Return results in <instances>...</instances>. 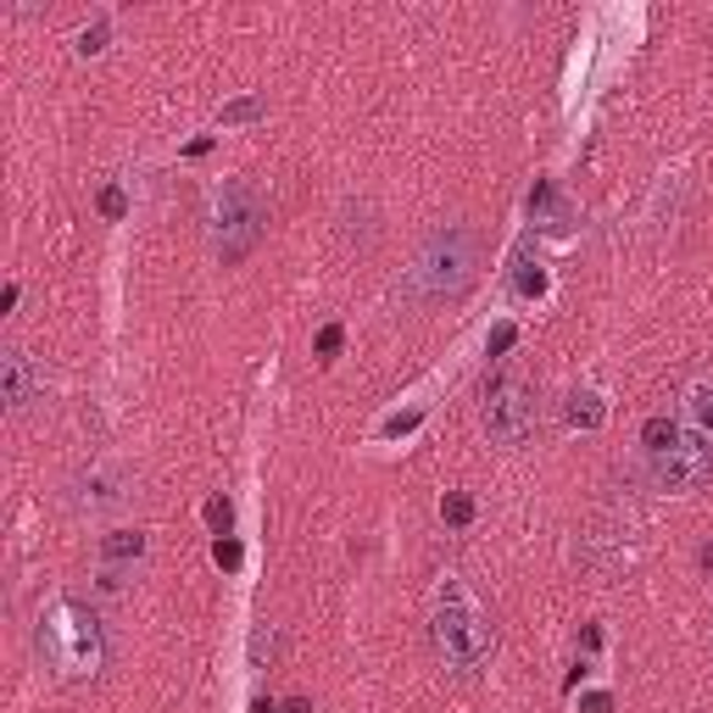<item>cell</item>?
I'll list each match as a JSON object with an SVG mask.
<instances>
[{"label":"cell","instance_id":"cell-22","mask_svg":"<svg viewBox=\"0 0 713 713\" xmlns=\"http://www.w3.org/2000/svg\"><path fill=\"white\" fill-rule=\"evenodd\" d=\"M212 557H218L223 568H240V541H218V546H212Z\"/></svg>","mask_w":713,"mask_h":713},{"label":"cell","instance_id":"cell-5","mask_svg":"<svg viewBox=\"0 0 713 713\" xmlns=\"http://www.w3.org/2000/svg\"><path fill=\"white\" fill-rule=\"evenodd\" d=\"M541 423V390L529 379H496L485 390V436L496 447H524Z\"/></svg>","mask_w":713,"mask_h":713},{"label":"cell","instance_id":"cell-7","mask_svg":"<svg viewBox=\"0 0 713 713\" xmlns=\"http://www.w3.org/2000/svg\"><path fill=\"white\" fill-rule=\"evenodd\" d=\"M40 396H45V374L34 368L29 352L7 346L0 352V401H7V412H29Z\"/></svg>","mask_w":713,"mask_h":713},{"label":"cell","instance_id":"cell-20","mask_svg":"<svg viewBox=\"0 0 713 713\" xmlns=\"http://www.w3.org/2000/svg\"><path fill=\"white\" fill-rule=\"evenodd\" d=\"M340 340H346V329H340V324H329V329L318 335V357H335V352H340Z\"/></svg>","mask_w":713,"mask_h":713},{"label":"cell","instance_id":"cell-9","mask_svg":"<svg viewBox=\"0 0 713 713\" xmlns=\"http://www.w3.org/2000/svg\"><path fill=\"white\" fill-rule=\"evenodd\" d=\"M123 496H128L123 469H90V474H78V502L84 507H117Z\"/></svg>","mask_w":713,"mask_h":713},{"label":"cell","instance_id":"cell-3","mask_svg":"<svg viewBox=\"0 0 713 713\" xmlns=\"http://www.w3.org/2000/svg\"><path fill=\"white\" fill-rule=\"evenodd\" d=\"M430 647H436L441 669L458 674V680H474V674L491 663V652H496L491 619L480 614V602H474L458 580H447V591L436 597V614H430Z\"/></svg>","mask_w":713,"mask_h":713},{"label":"cell","instance_id":"cell-23","mask_svg":"<svg viewBox=\"0 0 713 713\" xmlns=\"http://www.w3.org/2000/svg\"><path fill=\"white\" fill-rule=\"evenodd\" d=\"M101 45H106V23H90L84 40H78V51H101Z\"/></svg>","mask_w":713,"mask_h":713},{"label":"cell","instance_id":"cell-16","mask_svg":"<svg viewBox=\"0 0 713 713\" xmlns=\"http://www.w3.org/2000/svg\"><path fill=\"white\" fill-rule=\"evenodd\" d=\"M691 418L702 423V430H713V385H696L691 390Z\"/></svg>","mask_w":713,"mask_h":713},{"label":"cell","instance_id":"cell-15","mask_svg":"<svg viewBox=\"0 0 713 713\" xmlns=\"http://www.w3.org/2000/svg\"><path fill=\"white\" fill-rule=\"evenodd\" d=\"M273 658H279V630H256V636H251V663L268 669Z\"/></svg>","mask_w":713,"mask_h":713},{"label":"cell","instance_id":"cell-10","mask_svg":"<svg viewBox=\"0 0 713 713\" xmlns=\"http://www.w3.org/2000/svg\"><path fill=\"white\" fill-rule=\"evenodd\" d=\"M374 234H379V229H374V207H368V201H346V207H340V240H346V245H352V240L368 245Z\"/></svg>","mask_w":713,"mask_h":713},{"label":"cell","instance_id":"cell-12","mask_svg":"<svg viewBox=\"0 0 713 713\" xmlns=\"http://www.w3.org/2000/svg\"><path fill=\"white\" fill-rule=\"evenodd\" d=\"M674 436H680L674 418H647V423H641V447H647V452H663Z\"/></svg>","mask_w":713,"mask_h":713},{"label":"cell","instance_id":"cell-4","mask_svg":"<svg viewBox=\"0 0 713 713\" xmlns=\"http://www.w3.org/2000/svg\"><path fill=\"white\" fill-rule=\"evenodd\" d=\"M262 229H268V212H262V201H256V190H251L245 179H229V185H218V190H212L207 234H212V251H218V262H223V268L245 262V256L256 251Z\"/></svg>","mask_w":713,"mask_h":713},{"label":"cell","instance_id":"cell-25","mask_svg":"<svg viewBox=\"0 0 713 713\" xmlns=\"http://www.w3.org/2000/svg\"><path fill=\"white\" fill-rule=\"evenodd\" d=\"M279 713H313V702H307V696H291V702H284Z\"/></svg>","mask_w":713,"mask_h":713},{"label":"cell","instance_id":"cell-18","mask_svg":"<svg viewBox=\"0 0 713 713\" xmlns=\"http://www.w3.org/2000/svg\"><path fill=\"white\" fill-rule=\"evenodd\" d=\"M256 112H262V101H256V95H245V101H229V106H223V123H251Z\"/></svg>","mask_w":713,"mask_h":713},{"label":"cell","instance_id":"cell-21","mask_svg":"<svg viewBox=\"0 0 713 713\" xmlns=\"http://www.w3.org/2000/svg\"><path fill=\"white\" fill-rule=\"evenodd\" d=\"M513 340H518V329H513V324H496V329H491V357H502Z\"/></svg>","mask_w":713,"mask_h":713},{"label":"cell","instance_id":"cell-14","mask_svg":"<svg viewBox=\"0 0 713 713\" xmlns=\"http://www.w3.org/2000/svg\"><path fill=\"white\" fill-rule=\"evenodd\" d=\"M441 518H447V524H458V529H463V524H469V518H474V496H463V491H452V496H447V502H441Z\"/></svg>","mask_w":713,"mask_h":713},{"label":"cell","instance_id":"cell-8","mask_svg":"<svg viewBox=\"0 0 713 713\" xmlns=\"http://www.w3.org/2000/svg\"><path fill=\"white\" fill-rule=\"evenodd\" d=\"M139 557H146V535H139V529H112V535L101 541V586L117 591L123 575H128Z\"/></svg>","mask_w":713,"mask_h":713},{"label":"cell","instance_id":"cell-6","mask_svg":"<svg viewBox=\"0 0 713 713\" xmlns=\"http://www.w3.org/2000/svg\"><path fill=\"white\" fill-rule=\"evenodd\" d=\"M652 458V480L663 485V491H696V485H707L713 480V441L707 436H674L663 452H647Z\"/></svg>","mask_w":713,"mask_h":713},{"label":"cell","instance_id":"cell-26","mask_svg":"<svg viewBox=\"0 0 713 713\" xmlns=\"http://www.w3.org/2000/svg\"><path fill=\"white\" fill-rule=\"evenodd\" d=\"M696 557H702V568H713V541H707V546H702Z\"/></svg>","mask_w":713,"mask_h":713},{"label":"cell","instance_id":"cell-19","mask_svg":"<svg viewBox=\"0 0 713 713\" xmlns=\"http://www.w3.org/2000/svg\"><path fill=\"white\" fill-rule=\"evenodd\" d=\"M101 212H106V218H123V212H128V201H123V190H117V185H112V190H101Z\"/></svg>","mask_w":713,"mask_h":713},{"label":"cell","instance_id":"cell-13","mask_svg":"<svg viewBox=\"0 0 713 713\" xmlns=\"http://www.w3.org/2000/svg\"><path fill=\"white\" fill-rule=\"evenodd\" d=\"M513 279H518V291H524V296H541V291H546V273H541V268H529V251H518V273H513Z\"/></svg>","mask_w":713,"mask_h":713},{"label":"cell","instance_id":"cell-24","mask_svg":"<svg viewBox=\"0 0 713 713\" xmlns=\"http://www.w3.org/2000/svg\"><path fill=\"white\" fill-rule=\"evenodd\" d=\"M580 713H614V696H602V691H591V696L580 702Z\"/></svg>","mask_w":713,"mask_h":713},{"label":"cell","instance_id":"cell-11","mask_svg":"<svg viewBox=\"0 0 713 713\" xmlns=\"http://www.w3.org/2000/svg\"><path fill=\"white\" fill-rule=\"evenodd\" d=\"M568 423H580V430H597V423H602V401H597L591 390H575V396H568Z\"/></svg>","mask_w":713,"mask_h":713},{"label":"cell","instance_id":"cell-1","mask_svg":"<svg viewBox=\"0 0 713 713\" xmlns=\"http://www.w3.org/2000/svg\"><path fill=\"white\" fill-rule=\"evenodd\" d=\"M480 234L469 223H441L423 234V245L412 251L407 273H401V302L407 307H441V302H458L469 284L480 279Z\"/></svg>","mask_w":713,"mask_h":713},{"label":"cell","instance_id":"cell-2","mask_svg":"<svg viewBox=\"0 0 713 713\" xmlns=\"http://www.w3.org/2000/svg\"><path fill=\"white\" fill-rule=\"evenodd\" d=\"M34 652L56 680H95L106 669V630L90 602L56 597L34 619Z\"/></svg>","mask_w":713,"mask_h":713},{"label":"cell","instance_id":"cell-17","mask_svg":"<svg viewBox=\"0 0 713 713\" xmlns=\"http://www.w3.org/2000/svg\"><path fill=\"white\" fill-rule=\"evenodd\" d=\"M207 524H212L218 535H229V524H234V507H229V496H207Z\"/></svg>","mask_w":713,"mask_h":713}]
</instances>
